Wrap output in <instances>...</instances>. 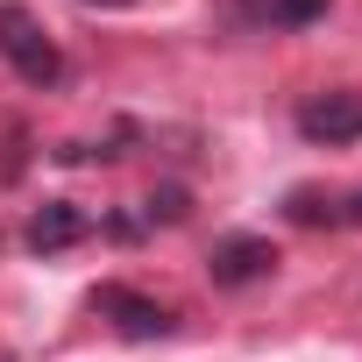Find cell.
Here are the masks:
<instances>
[{"instance_id": "obj_6", "label": "cell", "mask_w": 362, "mask_h": 362, "mask_svg": "<svg viewBox=\"0 0 362 362\" xmlns=\"http://www.w3.org/2000/svg\"><path fill=\"white\" fill-rule=\"evenodd\" d=\"M284 221H298V228H341V206L320 185H298V192H284Z\"/></svg>"}, {"instance_id": "obj_9", "label": "cell", "mask_w": 362, "mask_h": 362, "mask_svg": "<svg viewBox=\"0 0 362 362\" xmlns=\"http://www.w3.org/2000/svg\"><path fill=\"white\" fill-rule=\"evenodd\" d=\"M341 228H362V192H355V199L341 206Z\"/></svg>"}, {"instance_id": "obj_8", "label": "cell", "mask_w": 362, "mask_h": 362, "mask_svg": "<svg viewBox=\"0 0 362 362\" xmlns=\"http://www.w3.org/2000/svg\"><path fill=\"white\" fill-rule=\"evenodd\" d=\"M263 8H270L277 29H313V22H327L334 0H263Z\"/></svg>"}, {"instance_id": "obj_3", "label": "cell", "mask_w": 362, "mask_h": 362, "mask_svg": "<svg viewBox=\"0 0 362 362\" xmlns=\"http://www.w3.org/2000/svg\"><path fill=\"white\" fill-rule=\"evenodd\" d=\"M277 270V242L270 235H221L214 249H206V277L221 284V291H249V284H263Z\"/></svg>"}, {"instance_id": "obj_10", "label": "cell", "mask_w": 362, "mask_h": 362, "mask_svg": "<svg viewBox=\"0 0 362 362\" xmlns=\"http://www.w3.org/2000/svg\"><path fill=\"white\" fill-rule=\"evenodd\" d=\"M86 8H135V0H86Z\"/></svg>"}, {"instance_id": "obj_2", "label": "cell", "mask_w": 362, "mask_h": 362, "mask_svg": "<svg viewBox=\"0 0 362 362\" xmlns=\"http://www.w3.org/2000/svg\"><path fill=\"white\" fill-rule=\"evenodd\" d=\"M86 305H93L100 320H114V334H128V341H163V334H177V313L156 305V298L135 291V284H93Z\"/></svg>"}, {"instance_id": "obj_7", "label": "cell", "mask_w": 362, "mask_h": 362, "mask_svg": "<svg viewBox=\"0 0 362 362\" xmlns=\"http://www.w3.org/2000/svg\"><path fill=\"white\" fill-rule=\"evenodd\" d=\"M185 206H192L185 185H156V192L142 199V221H149V228H177V221H185Z\"/></svg>"}, {"instance_id": "obj_4", "label": "cell", "mask_w": 362, "mask_h": 362, "mask_svg": "<svg viewBox=\"0 0 362 362\" xmlns=\"http://www.w3.org/2000/svg\"><path fill=\"white\" fill-rule=\"evenodd\" d=\"M298 135L313 149L362 142V93H313V100H298Z\"/></svg>"}, {"instance_id": "obj_1", "label": "cell", "mask_w": 362, "mask_h": 362, "mask_svg": "<svg viewBox=\"0 0 362 362\" xmlns=\"http://www.w3.org/2000/svg\"><path fill=\"white\" fill-rule=\"evenodd\" d=\"M0 57L15 64L22 86H57L64 78V50L43 36V22L22 8V0H0Z\"/></svg>"}, {"instance_id": "obj_5", "label": "cell", "mask_w": 362, "mask_h": 362, "mask_svg": "<svg viewBox=\"0 0 362 362\" xmlns=\"http://www.w3.org/2000/svg\"><path fill=\"white\" fill-rule=\"evenodd\" d=\"M93 235V221H86V206H71V199H43L36 214H29V228H22V242L36 249V256H64V249H78Z\"/></svg>"}]
</instances>
